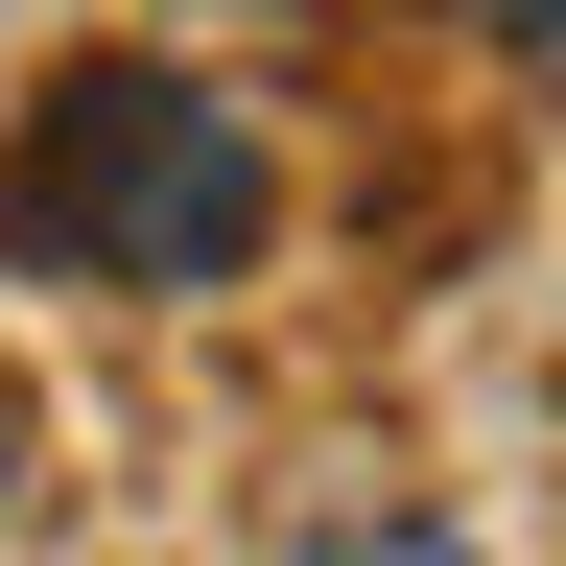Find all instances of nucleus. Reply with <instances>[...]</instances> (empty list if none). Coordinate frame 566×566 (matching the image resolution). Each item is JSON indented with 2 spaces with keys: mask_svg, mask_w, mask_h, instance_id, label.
Wrapping results in <instances>:
<instances>
[{
  "mask_svg": "<svg viewBox=\"0 0 566 566\" xmlns=\"http://www.w3.org/2000/svg\"><path fill=\"white\" fill-rule=\"evenodd\" d=\"M0 237H24L48 283H118V307H189V283H237L283 237V166H260V118L212 95V71H48V118H24V166H0Z\"/></svg>",
  "mask_w": 566,
  "mask_h": 566,
  "instance_id": "obj_1",
  "label": "nucleus"
},
{
  "mask_svg": "<svg viewBox=\"0 0 566 566\" xmlns=\"http://www.w3.org/2000/svg\"><path fill=\"white\" fill-rule=\"evenodd\" d=\"M307 566H472V543H449V520H331Z\"/></svg>",
  "mask_w": 566,
  "mask_h": 566,
  "instance_id": "obj_2",
  "label": "nucleus"
},
{
  "mask_svg": "<svg viewBox=\"0 0 566 566\" xmlns=\"http://www.w3.org/2000/svg\"><path fill=\"white\" fill-rule=\"evenodd\" d=\"M0 495H24V401H0Z\"/></svg>",
  "mask_w": 566,
  "mask_h": 566,
  "instance_id": "obj_3",
  "label": "nucleus"
}]
</instances>
